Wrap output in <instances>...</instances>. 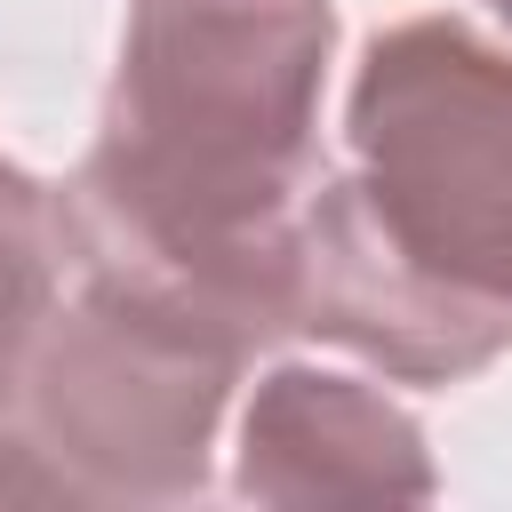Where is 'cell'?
<instances>
[{
	"label": "cell",
	"instance_id": "6da1fadb",
	"mask_svg": "<svg viewBox=\"0 0 512 512\" xmlns=\"http://www.w3.org/2000/svg\"><path fill=\"white\" fill-rule=\"evenodd\" d=\"M328 0H128L120 64L72 200V240L224 312L256 352L288 336L296 208L320 184Z\"/></svg>",
	"mask_w": 512,
	"mask_h": 512
},
{
	"label": "cell",
	"instance_id": "7a4b0ae2",
	"mask_svg": "<svg viewBox=\"0 0 512 512\" xmlns=\"http://www.w3.org/2000/svg\"><path fill=\"white\" fill-rule=\"evenodd\" d=\"M256 344L176 280L72 240V280L48 304L8 432L0 504H184L208 488V448Z\"/></svg>",
	"mask_w": 512,
	"mask_h": 512
},
{
	"label": "cell",
	"instance_id": "3957f363",
	"mask_svg": "<svg viewBox=\"0 0 512 512\" xmlns=\"http://www.w3.org/2000/svg\"><path fill=\"white\" fill-rule=\"evenodd\" d=\"M368 216L448 288L512 312V48L464 16H400L344 96Z\"/></svg>",
	"mask_w": 512,
	"mask_h": 512
},
{
	"label": "cell",
	"instance_id": "277c9868",
	"mask_svg": "<svg viewBox=\"0 0 512 512\" xmlns=\"http://www.w3.org/2000/svg\"><path fill=\"white\" fill-rule=\"evenodd\" d=\"M288 336L336 344L400 384H464L512 344V312L432 280L360 200L352 168H320L296 208Z\"/></svg>",
	"mask_w": 512,
	"mask_h": 512
},
{
	"label": "cell",
	"instance_id": "5b68a950",
	"mask_svg": "<svg viewBox=\"0 0 512 512\" xmlns=\"http://www.w3.org/2000/svg\"><path fill=\"white\" fill-rule=\"evenodd\" d=\"M440 488L424 424L368 376L280 360L256 376L232 448V496L256 504H424Z\"/></svg>",
	"mask_w": 512,
	"mask_h": 512
},
{
	"label": "cell",
	"instance_id": "8992f818",
	"mask_svg": "<svg viewBox=\"0 0 512 512\" xmlns=\"http://www.w3.org/2000/svg\"><path fill=\"white\" fill-rule=\"evenodd\" d=\"M72 280V200L64 184H40L0 152V432L24 376V352L48 320V304Z\"/></svg>",
	"mask_w": 512,
	"mask_h": 512
},
{
	"label": "cell",
	"instance_id": "52a82bcc",
	"mask_svg": "<svg viewBox=\"0 0 512 512\" xmlns=\"http://www.w3.org/2000/svg\"><path fill=\"white\" fill-rule=\"evenodd\" d=\"M488 8H496V16H504V24H512V0H488Z\"/></svg>",
	"mask_w": 512,
	"mask_h": 512
}]
</instances>
